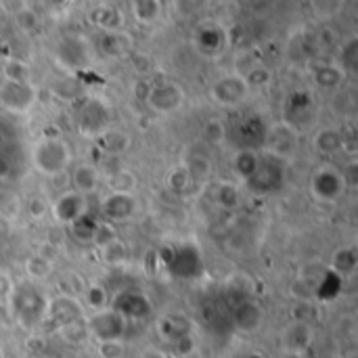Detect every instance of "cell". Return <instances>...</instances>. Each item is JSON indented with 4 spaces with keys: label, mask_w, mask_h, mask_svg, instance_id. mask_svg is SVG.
<instances>
[{
    "label": "cell",
    "mask_w": 358,
    "mask_h": 358,
    "mask_svg": "<svg viewBox=\"0 0 358 358\" xmlns=\"http://www.w3.org/2000/svg\"><path fill=\"white\" fill-rule=\"evenodd\" d=\"M174 344V350L178 357H189L195 352V338L191 334H185V336H178L176 340H172Z\"/></svg>",
    "instance_id": "cell-50"
},
{
    "label": "cell",
    "mask_w": 358,
    "mask_h": 358,
    "mask_svg": "<svg viewBox=\"0 0 358 358\" xmlns=\"http://www.w3.org/2000/svg\"><path fill=\"white\" fill-rule=\"evenodd\" d=\"M67 227H69L71 237H73L78 243H92V237H94V231H96L99 222H96L94 216H90V214L86 212L84 216H80L78 220H73V222L67 224Z\"/></svg>",
    "instance_id": "cell-30"
},
{
    "label": "cell",
    "mask_w": 358,
    "mask_h": 358,
    "mask_svg": "<svg viewBox=\"0 0 358 358\" xmlns=\"http://www.w3.org/2000/svg\"><path fill=\"white\" fill-rule=\"evenodd\" d=\"M15 25L23 31V34H34L40 29L42 21H40V13L34 10L31 6L23 4L19 6V10H15Z\"/></svg>",
    "instance_id": "cell-33"
},
{
    "label": "cell",
    "mask_w": 358,
    "mask_h": 358,
    "mask_svg": "<svg viewBox=\"0 0 358 358\" xmlns=\"http://www.w3.org/2000/svg\"><path fill=\"white\" fill-rule=\"evenodd\" d=\"M344 191H346V185L342 178V172L334 168H321L310 180V193L319 201H325V203L338 201L344 195Z\"/></svg>",
    "instance_id": "cell-10"
},
{
    "label": "cell",
    "mask_w": 358,
    "mask_h": 358,
    "mask_svg": "<svg viewBox=\"0 0 358 358\" xmlns=\"http://www.w3.org/2000/svg\"><path fill=\"white\" fill-rule=\"evenodd\" d=\"M256 65H258L256 57H254L250 50H243V52H239V55L235 57V76L245 78Z\"/></svg>",
    "instance_id": "cell-46"
},
{
    "label": "cell",
    "mask_w": 358,
    "mask_h": 358,
    "mask_svg": "<svg viewBox=\"0 0 358 358\" xmlns=\"http://www.w3.org/2000/svg\"><path fill=\"white\" fill-rule=\"evenodd\" d=\"M185 170L193 182H208L212 176V159L203 153H193L187 162H185Z\"/></svg>",
    "instance_id": "cell-27"
},
{
    "label": "cell",
    "mask_w": 358,
    "mask_h": 358,
    "mask_svg": "<svg viewBox=\"0 0 358 358\" xmlns=\"http://www.w3.org/2000/svg\"><path fill=\"white\" fill-rule=\"evenodd\" d=\"M101 252H103L105 262H109V264H120V262H124V258H126V243H122V241L117 239L115 243L107 245V248L101 250Z\"/></svg>",
    "instance_id": "cell-48"
},
{
    "label": "cell",
    "mask_w": 358,
    "mask_h": 358,
    "mask_svg": "<svg viewBox=\"0 0 358 358\" xmlns=\"http://www.w3.org/2000/svg\"><path fill=\"white\" fill-rule=\"evenodd\" d=\"M126 346L122 340H113V342H101L99 344V355L103 358H120L124 355Z\"/></svg>",
    "instance_id": "cell-51"
},
{
    "label": "cell",
    "mask_w": 358,
    "mask_h": 358,
    "mask_svg": "<svg viewBox=\"0 0 358 358\" xmlns=\"http://www.w3.org/2000/svg\"><path fill=\"white\" fill-rule=\"evenodd\" d=\"M25 273L31 279H46L52 275V262H50V258H46L42 254L29 256L25 262Z\"/></svg>",
    "instance_id": "cell-37"
},
{
    "label": "cell",
    "mask_w": 358,
    "mask_h": 358,
    "mask_svg": "<svg viewBox=\"0 0 358 358\" xmlns=\"http://www.w3.org/2000/svg\"><path fill=\"white\" fill-rule=\"evenodd\" d=\"M153 86H155V84H153L149 78H136V80L132 82V94H134V99L147 103V99H149V94H151V90H153Z\"/></svg>",
    "instance_id": "cell-49"
},
{
    "label": "cell",
    "mask_w": 358,
    "mask_h": 358,
    "mask_svg": "<svg viewBox=\"0 0 358 358\" xmlns=\"http://www.w3.org/2000/svg\"><path fill=\"white\" fill-rule=\"evenodd\" d=\"M224 34L220 31V29H216V27H203L199 34H197V46L203 50V52H208V55H212V52H218L220 48H222V44H224Z\"/></svg>",
    "instance_id": "cell-34"
},
{
    "label": "cell",
    "mask_w": 358,
    "mask_h": 358,
    "mask_svg": "<svg viewBox=\"0 0 358 358\" xmlns=\"http://www.w3.org/2000/svg\"><path fill=\"white\" fill-rule=\"evenodd\" d=\"M130 36L124 34V31H105L99 40V50L105 55V57H111V59H117V57H124L128 50H130Z\"/></svg>",
    "instance_id": "cell-20"
},
{
    "label": "cell",
    "mask_w": 358,
    "mask_h": 358,
    "mask_svg": "<svg viewBox=\"0 0 358 358\" xmlns=\"http://www.w3.org/2000/svg\"><path fill=\"white\" fill-rule=\"evenodd\" d=\"M86 327H88V334H92L99 342H113V340L124 338L126 321L115 310L105 308L101 313H92Z\"/></svg>",
    "instance_id": "cell-8"
},
{
    "label": "cell",
    "mask_w": 358,
    "mask_h": 358,
    "mask_svg": "<svg viewBox=\"0 0 358 358\" xmlns=\"http://www.w3.org/2000/svg\"><path fill=\"white\" fill-rule=\"evenodd\" d=\"M271 80H273V71H271L266 65H262V63H258V65L243 78L248 90H250V88H264V86L271 84Z\"/></svg>",
    "instance_id": "cell-40"
},
{
    "label": "cell",
    "mask_w": 358,
    "mask_h": 358,
    "mask_svg": "<svg viewBox=\"0 0 358 358\" xmlns=\"http://www.w3.org/2000/svg\"><path fill=\"white\" fill-rule=\"evenodd\" d=\"M260 159L262 155L256 151V149H239L235 155H233V172L241 178V180H250L258 166H260Z\"/></svg>",
    "instance_id": "cell-21"
},
{
    "label": "cell",
    "mask_w": 358,
    "mask_h": 358,
    "mask_svg": "<svg viewBox=\"0 0 358 358\" xmlns=\"http://www.w3.org/2000/svg\"><path fill=\"white\" fill-rule=\"evenodd\" d=\"M23 170V155L15 143H4L0 147V178H15Z\"/></svg>",
    "instance_id": "cell-22"
},
{
    "label": "cell",
    "mask_w": 358,
    "mask_h": 358,
    "mask_svg": "<svg viewBox=\"0 0 358 358\" xmlns=\"http://www.w3.org/2000/svg\"><path fill=\"white\" fill-rule=\"evenodd\" d=\"M283 180H285V164L266 155L260 159V166L256 174L248 180V187L258 195H271L281 191Z\"/></svg>",
    "instance_id": "cell-7"
},
{
    "label": "cell",
    "mask_w": 358,
    "mask_h": 358,
    "mask_svg": "<svg viewBox=\"0 0 358 358\" xmlns=\"http://www.w3.org/2000/svg\"><path fill=\"white\" fill-rule=\"evenodd\" d=\"M344 145V132L338 128H321L315 134V147L321 155H336L342 151Z\"/></svg>",
    "instance_id": "cell-25"
},
{
    "label": "cell",
    "mask_w": 358,
    "mask_h": 358,
    "mask_svg": "<svg viewBox=\"0 0 358 358\" xmlns=\"http://www.w3.org/2000/svg\"><path fill=\"white\" fill-rule=\"evenodd\" d=\"M59 336H61L67 344H82L90 334H88L86 323H82V321L78 319V321L59 325Z\"/></svg>",
    "instance_id": "cell-38"
},
{
    "label": "cell",
    "mask_w": 358,
    "mask_h": 358,
    "mask_svg": "<svg viewBox=\"0 0 358 358\" xmlns=\"http://www.w3.org/2000/svg\"><path fill=\"white\" fill-rule=\"evenodd\" d=\"M357 250L355 248H342L334 254L331 268L338 277H346V275H352L357 271Z\"/></svg>",
    "instance_id": "cell-31"
},
{
    "label": "cell",
    "mask_w": 358,
    "mask_h": 358,
    "mask_svg": "<svg viewBox=\"0 0 358 358\" xmlns=\"http://www.w3.org/2000/svg\"><path fill=\"white\" fill-rule=\"evenodd\" d=\"M201 138L208 145H222L227 138V126L218 117H210L201 128Z\"/></svg>",
    "instance_id": "cell-36"
},
{
    "label": "cell",
    "mask_w": 358,
    "mask_h": 358,
    "mask_svg": "<svg viewBox=\"0 0 358 358\" xmlns=\"http://www.w3.org/2000/svg\"><path fill=\"white\" fill-rule=\"evenodd\" d=\"M130 67L138 78H149V73L153 71V61L147 52H134L130 55Z\"/></svg>",
    "instance_id": "cell-45"
},
{
    "label": "cell",
    "mask_w": 358,
    "mask_h": 358,
    "mask_svg": "<svg viewBox=\"0 0 358 358\" xmlns=\"http://www.w3.org/2000/svg\"><path fill=\"white\" fill-rule=\"evenodd\" d=\"M48 313L55 321H59V325H65V323H71V321H78L82 317V306L78 304L76 298H69V296H59L50 302L48 306Z\"/></svg>",
    "instance_id": "cell-19"
},
{
    "label": "cell",
    "mask_w": 358,
    "mask_h": 358,
    "mask_svg": "<svg viewBox=\"0 0 358 358\" xmlns=\"http://www.w3.org/2000/svg\"><path fill=\"white\" fill-rule=\"evenodd\" d=\"M38 358H48V357H38Z\"/></svg>",
    "instance_id": "cell-54"
},
{
    "label": "cell",
    "mask_w": 358,
    "mask_h": 358,
    "mask_svg": "<svg viewBox=\"0 0 358 358\" xmlns=\"http://www.w3.org/2000/svg\"><path fill=\"white\" fill-rule=\"evenodd\" d=\"M76 124L80 132L99 136L109 128V107L99 99H82V103L73 111Z\"/></svg>",
    "instance_id": "cell-5"
},
{
    "label": "cell",
    "mask_w": 358,
    "mask_h": 358,
    "mask_svg": "<svg viewBox=\"0 0 358 358\" xmlns=\"http://www.w3.org/2000/svg\"><path fill=\"white\" fill-rule=\"evenodd\" d=\"M248 86L243 82V78L235 76V73H229V76H222L218 78L212 88H210V94L212 99L218 103V105H224V107H235L239 105L245 96H248Z\"/></svg>",
    "instance_id": "cell-11"
},
{
    "label": "cell",
    "mask_w": 358,
    "mask_h": 358,
    "mask_svg": "<svg viewBox=\"0 0 358 358\" xmlns=\"http://www.w3.org/2000/svg\"><path fill=\"white\" fill-rule=\"evenodd\" d=\"M36 88L31 86V82H8L2 80L0 82V107L8 113L15 115H25L31 111V107L36 105Z\"/></svg>",
    "instance_id": "cell-4"
},
{
    "label": "cell",
    "mask_w": 358,
    "mask_h": 358,
    "mask_svg": "<svg viewBox=\"0 0 358 358\" xmlns=\"http://www.w3.org/2000/svg\"><path fill=\"white\" fill-rule=\"evenodd\" d=\"M313 78H315V84H317V86L331 90V88H338V86L342 84V80H344V71H342V67H340V65L323 63V65H319V67L315 69Z\"/></svg>",
    "instance_id": "cell-28"
},
{
    "label": "cell",
    "mask_w": 358,
    "mask_h": 358,
    "mask_svg": "<svg viewBox=\"0 0 358 358\" xmlns=\"http://www.w3.org/2000/svg\"><path fill=\"white\" fill-rule=\"evenodd\" d=\"M88 19L96 25L103 27L105 31H117L122 25V15L115 6L111 4H99L88 10Z\"/></svg>",
    "instance_id": "cell-23"
},
{
    "label": "cell",
    "mask_w": 358,
    "mask_h": 358,
    "mask_svg": "<svg viewBox=\"0 0 358 358\" xmlns=\"http://www.w3.org/2000/svg\"><path fill=\"white\" fill-rule=\"evenodd\" d=\"M90 59H92L90 44L82 36H67L55 48V61L63 69H69V71H78V69L88 67Z\"/></svg>",
    "instance_id": "cell-6"
},
{
    "label": "cell",
    "mask_w": 358,
    "mask_h": 358,
    "mask_svg": "<svg viewBox=\"0 0 358 358\" xmlns=\"http://www.w3.org/2000/svg\"><path fill=\"white\" fill-rule=\"evenodd\" d=\"M262 306L248 300V302H241L237 308H235V315H233V321H235V327L243 334H252L256 331L260 325H262Z\"/></svg>",
    "instance_id": "cell-17"
},
{
    "label": "cell",
    "mask_w": 358,
    "mask_h": 358,
    "mask_svg": "<svg viewBox=\"0 0 358 358\" xmlns=\"http://www.w3.org/2000/svg\"><path fill=\"white\" fill-rule=\"evenodd\" d=\"M166 185L172 193H185L189 187H191V178L185 170V166H176L168 172V178H166Z\"/></svg>",
    "instance_id": "cell-41"
},
{
    "label": "cell",
    "mask_w": 358,
    "mask_h": 358,
    "mask_svg": "<svg viewBox=\"0 0 358 358\" xmlns=\"http://www.w3.org/2000/svg\"><path fill=\"white\" fill-rule=\"evenodd\" d=\"M107 187L111 189V193H124V195H134L136 187H138V180H136V174L132 170H117L113 172L109 178H107Z\"/></svg>",
    "instance_id": "cell-29"
},
{
    "label": "cell",
    "mask_w": 358,
    "mask_h": 358,
    "mask_svg": "<svg viewBox=\"0 0 358 358\" xmlns=\"http://www.w3.org/2000/svg\"><path fill=\"white\" fill-rule=\"evenodd\" d=\"M168 271L180 279H191L201 273V254L195 245L182 243L178 248H166L162 252Z\"/></svg>",
    "instance_id": "cell-3"
},
{
    "label": "cell",
    "mask_w": 358,
    "mask_h": 358,
    "mask_svg": "<svg viewBox=\"0 0 358 358\" xmlns=\"http://www.w3.org/2000/svg\"><path fill=\"white\" fill-rule=\"evenodd\" d=\"M138 210V201L134 195H124V193H109L103 203H101V214L113 224V222H124L130 220Z\"/></svg>",
    "instance_id": "cell-14"
},
{
    "label": "cell",
    "mask_w": 358,
    "mask_h": 358,
    "mask_svg": "<svg viewBox=\"0 0 358 358\" xmlns=\"http://www.w3.org/2000/svg\"><path fill=\"white\" fill-rule=\"evenodd\" d=\"M2 73H4V80L8 82H29L31 78V69L25 61L21 59H8L4 65H2Z\"/></svg>",
    "instance_id": "cell-35"
},
{
    "label": "cell",
    "mask_w": 358,
    "mask_h": 358,
    "mask_svg": "<svg viewBox=\"0 0 358 358\" xmlns=\"http://www.w3.org/2000/svg\"><path fill=\"white\" fill-rule=\"evenodd\" d=\"M84 300H86V304H88L90 310L101 313V310L107 308L109 296H107V289H105L103 285H96V283H94V285H86V289H84Z\"/></svg>",
    "instance_id": "cell-39"
},
{
    "label": "cell",
    "mask_w": 358,
    "mask_h": 358,
    "mask_svg": "<svg viewBox=\"0 0 358 358\" xmlns=\"http://www.w3.org/2000/svg\"><path fill=\"white\" fill-rule=\"evenodd\" d=\"M25 212H27L34 220H40V218H44V216H46V212H50V208H48V203H46V199H44V197H40V195H31V197L25 201Z\"/></svg>",
    "instance_id": "cell-47"
},
{
    "label": "cell",
    "mask_w": 358,
    "mask_h": 358,
    "mask_svg": "<svg viewBox=\"0 0 358 358\" xmlns=\"http://www.w3.org/2000/svg\"><path fill=\"white\" fill-rule=\"evenodd\" d=\"M71 185H73L76 193L86 197V195H90V193H94L99 189L101 174L92 164H78L73 168V174H71Z\"/></svg>",
    "instance_id": "cell-18"
},
{
    "label": "cell",
    "mask_w": 358,
    "mask_h": 358,
    "mask_svg": "<svg viewBox=\"0 0 358 358\" xmlns=\"http://www.w3.org/2000/svg\"><path fill=\"white\" fill-rule=\"evenodd\" d=\"M52 216L57 222L61 224H71L73 220H78L80 216L86 214V197L76 193L73 189L71 191H65L57 197V201L52 203L50 208Z\"/></svg>",
    "instance_id": "cell-13"
},
{
    "label": "cell",
    "mask_w": 358,
    "mask_h": 358,
    "mask_svg": "<svg viewBox=\"0 0 358 358\" xmlns=\"http://www.w3.org/2000/svg\"><path fill=\"white\" fill-rule=\"evenodd\" d=\"M250 358H264V357H260V355H252Z\"/></svg>",
    "instance_id": "cell-53"
},
{
    "label": "cell",
    "mask_w": 358,
    "mask_h": 358,
    "mask_svg": "<svg viewBox=\"0 0 358 358\" xmlns=\"http://www.w3.org/2000/svg\"><path fill=\"white\" fill-rule=\"evenodd\" d=\"M59 285H61V289L65 292L63 296H69V298H76V296L84 294V289H86V285H84V281L80 279L78 273H65V275L59 279Z\"/></svg>",
    "instance_id": "cell-43"
},
{
    "label": "cell",
    "mask_w": 358,
    "mask_h": 358,
    "mask_svg": "<svg viewBox=\"0 0 358 358\" xmlns=\"http://www.w3.org/2000/svg\"><path fill=\"white\" fill-rule=\"evenodd\" d=\"M15 310L17 315L27 321V323H34L42 317V310H44V302L42 298L29 289V287H19V292L15 294Z\"/></svg>",
    "instance_id": "cell-15"
},
{
    "label": "cell",
    "mask_w": 358,
    "mask_h": 358,
    "mask_svg": "<svg viewBox=\"0 0 358 358\" xmlns=\"http://www.w3.org/2000/svg\"><path fill=\"white\" fill-rule=\"evenodd\" d=\"M310 340H313V331H310V325L308 323H294L283 334V344L292 352L306 350L308 344H310Z\"/></svg>",
    "instance_id": "cell-24"
},
{
    "label": "cell",
    "mask_w": 358,
    "mask_h": 358,
    "mask_svg": "<svg viewBox=\"0 0 358 358\" xmlns=\"http://www.w3.org/2000/svg\"><path fill=\"white\" fill-rule=\"evenodd\" d=\"M212 199L222 210H237L241 203L239 189L233 182H216L212 187Z\"/></svg>",
    "instance_id": "cell-26"
},
{
    "label": "cell",
    "mask_w": 358,
    "mask_h": 358,
    "mask_svg": "<svg viewBox=\"0 0 358 358\" xmlns=\"http://www.w3.org/2000/svg\"><path fill=\"white\" fill-rule=\"evenodd\" d=\"M96 141H99V149H101L105 155H109V157H120V155H124V153L130 149V145H132L130 134L124 132V130H115V128H107L105 132H101V134L96 136Z\"/></svg>",
    "instance_id": "cell-16"
},
{
    "label": "cell",
    "mask_w": 358,
    "mask_h": 358,
    "mask_svg": "<svg viewBox=\"0 0 358 358\" xmlns=\"http://www.w3.org/2000/svg\"><path fill=\"white\" fill-rule=\"evenodd\" d=\"M358 67V40L352 38L342 46V71H357Z\"/></svg>",
    "instance_id": "cell-44"
},
{
    "label": "cell",
    "mask_w": 358,
    "mask_h": 358,
    "mask_svg": "<svg viewBox=\"0 0 358 358\" xmlns=\"http://www.w3.org/2000/svg\"><path fill=\"white\" fill-rule=\"evenodd\" d=\"M115 241H117V229L111 222H99V227L94 231V237H92V243L99 250H105L107 245H111Z\"/></svg>",
    "instance_id": "cell-42"
},
{
    "label": "cell",
    "mask_w": 358,
    "mask_h": 358,
    "mask_svg": "<svg viewBox=\"0 0 358 358\" xmlns=\"http://www.w3.org/2000/svg\"><path fill=\"white\" fill-rule=\"evenodd\" d=\"M342 151H344V153H348V155H357L358 147H357V138H355V134H344Z\"/></svg>",
    "instance_id": "cell-52"
},
{
    "label": "cell",
    "mask_w": 358,
    "mask_h": 358,
    "mask_svg": "<svg viewBox=\"0 0 358 358\" xmlns=\"http://www.w3.org/2000/svg\"><path fill=\"white\" fill-rule=\"evenodd\" d=\"M132 15L138 23L143 25H151L159 19V13H162V4L155 2V0H134L132 4Z\"/></svg>",
    "instance_id": "cell-32"
},
{
    "label": "cell",
    "mask_w": 358,
    "mask_h": 358,
    "mask_svg": "<svg viewBox=\"0 0 358 358\" xmlns=\"http://www.w3.org/2000/svg\"><path fill=\"white\" fill-rule=\"evenodd\" d=\"M71 159H73L71 147L61 136H44L31 149L34 168L40 174L48 176V178H55V176L63 174L69 168Z\"/></svg>",
    "instance_id": "cell-1"
},
{
    "label": "cell",
    "mask_w": 358,
    "mask_h": 358,
    "mask_svg": "<svg viewBox=\"0 0 358 358\" xmlns=\"http://www.w3.org/2000/svg\"><path fill=\"white\" fill-rule=\"evenodd\" d=\"M124 321L126 319H132V321H141V319H147L153 310L149 298L141 292H124L115 298L113 302V308Z\"/></svg>",
    "instance_id": "cell-12"
},
{
    "label": "cell",
    "mask_w": 358,
    "mask_h": 358,
    "mask_svg": "<svg viewBox=\"0 0 358 358\" xmlns=\"http://www.w3.org/2000/svg\"><path fill=\"white\" fill-rule=\"evenodd\" d=\"M262 145L266 155L287 164L300 149V134L292 122H275L264 130Z\"/></svg>",
    "instance_id": "cell-2"
},
{
    "label": "cell",
    "mask_w": 358,
    "mask_h": 358,
    "mask_svg": "<svg viewBox=\"0 0 358 358\" xmlns=\"http://www.w3.org/2000/svg\"><path fill=\"white\" fill-rule=\"evenodd\" d=\"M182 103H185V90L176 82H159L153 86L145 105L153 113H174L182 107Z\"/></svg>",
    "instance_id": "cell-9"
}]
</instances>
